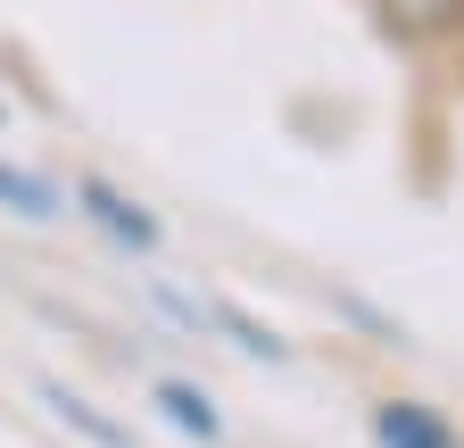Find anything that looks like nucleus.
Masks as SVG:
<instances>
[{
  "label": "nucleus",
  "instance_id": "nucleus-1",
  "mask_svg": "<svg viewBox=\"0 0 464 448\" xmlns=\"http://www.w3.org/2000/svg\"><path fill=\"white\" fill-rule=\"evenodd\" d=\"M67 216H83L92 233L116 249V258H133V266H150V258H166V216L133 191V183H116V175H100V166H83V175H67Z\"/></svg>",
  "mask_w": 464,
  "mask_h": 448
},
{
  "label": "nucleus",
  "instance_id": "nucleus-2",
  "mask_svg": "<svg viewBox=\"0 0 464 448\" xmlns=\"http://www.w3.org/2000/svg\"><path fill=\"white\" fill-rule=\"evenodd\" d=\"M150 415H158L174 440H191V448H224V440H232L224 399H216L199 374H150Z\"/></svg>",
  "mask_w": 464,
  "mask_h": 448
},
{
  "label": "nucleus",
  "instance_id": "nucleus-3",
  "mask_svg": "<svg viewBox=\"0 0 464 448\" xmlns=\"http://www.w3.org/2000/svg\"><path fill=\"white\" fill-rule=\"evenodd\" d=\"M365 440L373 448H464L456 415L431 407V399H406V390H390V399L365 407Z\"/></svg>",
  "mask_w": 464,
  "mask_h": 448
},
{
  "label": "nucleus",
  "instance_id": "nucleus-4",
  "mask_svg": "<svg viewBox=\"0 0 464 448\" xmlns=\"http://www.w3.org/2000/svg\"><path fill=\"white\" fill-rule=\"evenodd\" d=\"M199 332H216L224 349H241L249 365H274V374H282L290 357H299V349H290V332H282V324H266L257 307L224 299V291H216V299H199Z\"/></svg>",
  "mask_w": 464,
  "mask_h": 448
},
{
  "label": "nucleus",
  "instance_id": "nucleus-5",
  "mask_svg": "<svg viewBox=\"0 0 464 448\" xmlns=\"http://www.w3.org/2000/svg\"><path fill=\"white\" fill-rule=\"evenodd\" d=\"M34 399H42V415H50L58 432H75L83 448H141L125 415H108V407L92 399V390H75V382H58V374H50V382H34Z\"/></svg>",
  "mask_w": 464,
  "mask_h": 448
},
{
  "label": "nucleus",
  "instance_id": "nucleus-6",
  "mask_svg": "<svg viewBox=\"0 0 464 448\" xmlns=\"http://www.w3.org/2000/svg\"><path fill=\"white\" fill-rule=\"evenodd\" d=\"M365 9L398 50H440L464 34V0H365Z\"/></svg>",
  "mask_w": 464,
  "mask_h": 448
},
{
  "label": "nucleus",
  "instance_id": "nucleus-7",
  "mask_svg": "<svg viewBox=\"0 0 464 448\" xmlns=\"http://www.w3.org/2000/svg\"><path fill=\"white\" fill-rule=\"evenodd\" d=\"M0 216L9 224H58L67 216V183L25 166V158H0Z\"/></svg>",
  "mask_w": 464,
  "mask_h": 448
},
{
  "label": "nucleus",
  "instance_id": "nucleus-8",
  "mask_svg": "<svg viewBox=\"0 0 464 448\" xmlns=\"http://www.w3.org/2000/svg\"><path fill=\"white\" fill-rule=\"evenodd\" d=\"M0 133H9V100H0Z\"/></svg>",
  "mask_w": 464,
  "mask_h": 448
}]
</instances>
